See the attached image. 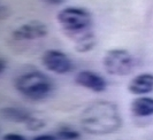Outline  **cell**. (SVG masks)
Here are the masks:
<instances>
[{
  "label": "cell",
  "mask_w": 153,
  "mask_h": 140,
  "mask_svg": "<svg viewBox=\"0 0 153 140\" xmlns=\"http://www.w3.org/2000/svg\"><path fill=\"white\" fill-rule=\"evenodd\" d=\"M79 122L84 132L93 136H106L116 132L122 126V116L115 103L97 100L82 111Z\"/></svg>",
  "instance_id": "obj_1"
},
{
  "label": "cell",
  "mask_w": 153,
  "mask_h": 140,
  "mask_svg": "<svg viewBox=\"0 0 153 140\" xmlns=\"http://www.w3.org/2000/svg\"><path fill=\"white\" fill-rule=\"evenodd\" d=\"M62 30L75 43L92 35V15L84 8L68 7L56 16Z\"/></svg>",
  "instance_id": "obj_2"
},
{
  "label": "cell",
  "mask_w": 153,
  "mask_h": 140,
  "mask_svg": "<svg viewBox=\"0 0 153 140\" xmlns=\"http://www.w3.org/2000/svg\"><path fill=\"white\" fill-rule=\"evenodd\" d=\"M53 80L40 71H29L16 78L15 88L23 97L39 101L47 98L53 91Z\"/></svg>",
  "instance_id": "obj_3"
},
{
  "label": "cell",
  "mask_w": 153,
  "mask_h": 140,
  "mask_svg": "<svg viewBox=\"0 0 153 140\" xmlns=\"http://www.w3.org/2000/svg\"><path fill=\"white\" fill-rule=\"evenodd\" d=\"M106 72L113 76H127L135 68V57L127 49H109L102 60Z\"/></svg>",
  "instance_id": "obj_4"
},
{
  "label": "cell",
  "mask_w": 153,
  "mask_h": 140,
  "mask_svg": "<svg viewBox=\"0 0 153 140\" xmlns=\"http://www.w3.org/2000/svg\"><path fill=\"white\" fill-rule=\"evenodd\" d=\"M42 62L48 71L59 75L68 74L74 68L70 57L66 53L58 49H48L44 52L42 56Z\"/></svg>",
  "instance_id": "obj_5"
},
{
  "label": "cell",
  "mask_w": 153,
  "mask_h": 140,
  "mask_svg": "<svg viewBox=\"0 0 153 140\" xmlns=\"http://www.w3.org/2000/svg\"><path fill=\"white\" fill-rule=\"evenodd\" d=\"M48 32L47 25L38 20H32L16 28L12 33L15 40H36L44 38Z\"/></svg>",
  "instance_id": "obj_6"
},
{
  "label": "cell",
  "mask_w": 153,
  "mask_h": 140,
  "mask_svg": "<svg viewBox=\"0 0 153 140\" xmlns=\"http://www.w3.org/2000/svg\"><path fill=\"white\" fill-rule=\"evenodd\" d=\"M75 82L79 86H83L93 92H102L107 87L106 79L102 76H100L99 74L91 71V70L79 71L75 77Z\"/></svg>",
  "instance_id": "obj_7"
},
{
  "label": "cell",
  "mask_w": 153,
  "mask_h": 140,
  "mask_svg": "<svg viewBox=\"0 0 153 140\" xmlns=\"http://www.w3.org/2000/svg\"><path fill=\"white\" fill-rule=\"evenodd\" d=\"M128 88L132 94H137V95L151 93L153 91V74L150 72L139 74L138 76L131 79Z\"/></svg>",
  "instance_id": "obj_8"
},
{
  "label": "cell",
  "mask_w": 153,
  "mask_h": 140,
  "mask_svg": "<svg viewBox=\"0 0 153 140\" xmlns=\"http://www.w3.org/2000/svg\"><path fill=\"white\" fill-rule=\"evenodd\" d=\"M131 113L137 117H149L153 115V98L138 97L131 102Z\"/></svg>",
  "instance_id": "obj_9"
},
{
  "label": "cell",
  "mask_w": 153,
  "mask_h": 140,
  "mask_svg": "<svg viewBox=\"0 0 153 140\" xmlns=\"http://www.w3.org/2000/svg\"><path fill=\"white\" fill-rule=\"evenodd\" d=\"M1 115H2V118L10 121V122H14V123H27L32 117L29 111H27L22 108H16V107L2 108L1 109Z\"/></svg>",
  "instance_id": "obj_10"
},
{
  "label": "cell",
  "mask_w": 153,
  "mask_h": 140,
  "mask_svg": "<svg viewBox=\"0 0 153 140\" xmlns=\"http://www.w3.org/2000/svg\"><path fill=\"white\" fill-rule=\"evenodd\" d=\"M96 46V37L92 33L90 36L85 37V38L81 39L79 41L75 43V48H76L77 52L79 53H85V52H89L93 49V47Z\"/></svg>",
  "instance_id": "obj_11"
},
{
  "label": "cell",
  "mask_w": 153,
  "mask_h": 140,
  "mask_svg": "<svg viewBox=\"0 0 153 140\" xmlns=\"http://www.w3.org/2000/svg\"><path fill=\"white\" fill-rule=\"evenodd\" d=\"M79 133L75 129L70 126H62L58 130L56 138L60 140H78L79 139Z\"/></svg>",
  "instance_id": "obj_12"
},
{
  "label": "cell",
  "mask_w": 153,
  "mask_h": 140,
  "mask_svg": "<svg viewBox=\"0 0 153 140\" xmlns=\"http://www.w3.org/2000/svg\"><path fill=\"white\" fill-rule=\"evenodd\" d=\"M45 121H43V119H40V118H36V117H31L30 119L25 123L27 125V127L29 129V130H32V131H37V130H40L42 127H44L45 126Z\"/></svg>",
  "instance_id": "obj_13"
},
{
  "label": "cell",
  "mask_w": 153,
  "mask_h": 140,
  "mask_svg": "<svg viewBox=\"0 0 153 140\" xmlns=\"http://www.w3.org/2000/svg\"><path fill=\"white\" fill-rule=\"evenodd\" d=\"M1 140H27L22 134L19 133H6Z\"/></svg>",
  "instance_id": "obj_14"
},
{
  "label": "cell",
  "mask_w": 153,
  "mask_h": 140,
  "mask_svg": "<svg viewBox=\"0 0 153 140\" xmlns=\"http://www.w3.org/2000/svg\"><path fill=\"white\" fill-rule=\"evenodd\" d=\"M32 140H58V138L52 134H40V136L32 138Z\"/></svg>",
  "instance_id": "obj_15"
},
{
  "label": "cell",
  "mask_w": 153,
  "mask_h": 140,
  "mask_svg": "<svg viewBox=\"0 0 153 140\" xmlns=\"http://www.w3.org/2000/svg\"><path fill=\"white\" fill-rule=\"evenodd\" d=\"M6 69V61L4 57H1V61H0V74H4V71Z\"/></svg>",
  "instance_id": "obj_16"
},
{
  "label": "cell",
  "mask_w": 153,
  "mask_h": 140,
  "mask_svg": "<svg viewBox=\"0 0 153 140\" xmlns=\"http://www.w3.org/2000/svg\"><path fill=\"white\" fill-rule=\"evenodd\" d=\"M46 2L51 4V5H60L63 2V0H45Z\"/></svg>",
  "instance_id": "obj_17"
}]
</instances>
